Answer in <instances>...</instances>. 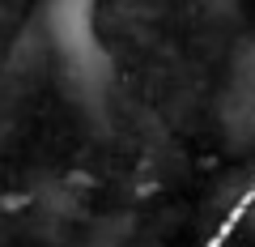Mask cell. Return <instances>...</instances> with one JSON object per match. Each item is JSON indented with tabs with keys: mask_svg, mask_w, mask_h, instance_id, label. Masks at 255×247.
<instances>
[{
	"mask_svg": "<svg viewBox=\"0 0 255 247\" xmlns=\"http://www.w3.org/2000/svg\"><path fill=\"white\" fill-rule=\"evenodd\" d=\"M226 128L243 141H255V47L238 60L226 94Z\"/></svg>",
	"mask_w": 255,
	"mask_h": 247,
	"instance_id": "cell-2",
	"label": "cell"
},
{
	"mask_svg": "<svg viewBox=\"0 0 255 247\" xmlns=\"http://www.w3.org/2000/svg\"><path fill=\"white\" fill-rule=\"evenodd\" d=\"M43 34L64 77V90L85 111H102L115 64L98 30V0H43Z\"/></svg>",
	"mask_w": 255,
	"mask_h": 247,
	"instance_id": "cell-1",
	"label": "cell"
}]
</instances>
